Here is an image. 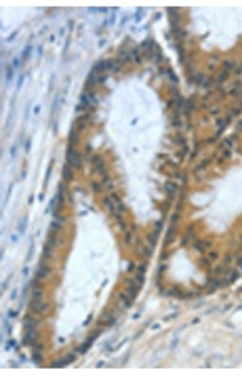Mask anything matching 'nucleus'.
Segmentation results:
<instances>
[{"instance_id":"f257e3e1","label":"nucleus","mask_w":242,"mask_h":379,"mask_svg":"<svg viewBox=\"0 0 242 379\" xmlns=\"http://www.w3.org/2000/svg\"><path fill=\"white\" fill-rule=\"evenodd\" d=\"M67 162L70 164H74V167H80V158H78V154L76 152H72V147H67Z\"/></svg>"},{"instance_id":"f03ea898","label":"nucleus","mask_w":242,"mask_h":379,"mask_svg":"<svg viewBox=\"0 0 242 379\" xmlns=\"http://www.w3.org/2000/svg\"><path fill=\"white\" fill-rule=\"evenodd\" d=\"M19 232H26V219L19 221Z\"/></svg>"}]
</instances>
